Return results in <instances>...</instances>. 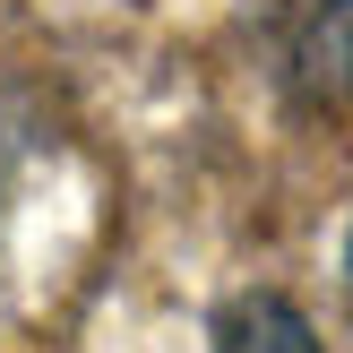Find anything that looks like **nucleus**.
Returning <instances> with one entry per match:
<instances>
[{
  "mask_svg": "<svg viewBox=\"0 0 353 353\" xmlns=\"http://www.w3.org/2000/svg\"><path fill=\"white\" fill-rule=\"evenodd\" d=\"M302 86L310 95H353V0H327L302 34Z\"/></svg>",
  "mask_w": 353,
  "mask_h": 353,
  "instance_id": "nucleus-2",
  "label": "nucleus"
},
{
  "mask_svg": "<svg viewBox=\"0 0 353 353\" xmlns=\"http://www.w3.org/2000/svg\"><path fill=\"white\" fill-rule=\"evenodd\" d=\"M216 353H327V345L285 293H241L216 310Z\"/></svg>",
  "mask_w": 353,
  "mask_h": 353,
  "instance_id": "nucleus-1",
  "label": "nucleus"
}]
</instances>
